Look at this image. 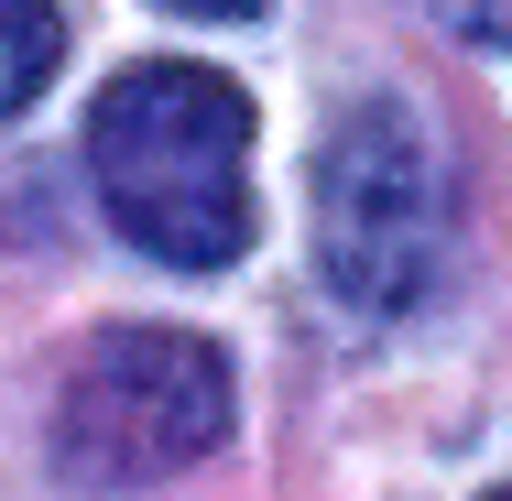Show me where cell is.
I'll list each match as a JSON object with an SVG mask.
<instances>
[{"label": "cell", "instance_id": "1", "mask_svg": "<svg viewBox=\"0 0 512 501\" xmlns=\"http://www.w3.org/2000/svg\"><path fill=\"white\" fill-rule=\"evenodd\" d=\"M88 175H99L120 240H142L175 273H218L251 251V99L186 66L142 55L88 109Z\"/></svg>", "mask_w": 512, "mask_h": 501}, {"label": "cell", "instance_id": "2", "mask_svg": "<svg viewBox=\"0 0 512 501\" xmlns=\"http://www.w3.org/2000/svg\"><path fill=\"white\" fill-rule=\"evenodd\" d=\"M316 262L338 305L360 316H404L436 262H447V175H436V142L425 120L393 99H360L327 153H316Z\"/></svg>", "mask_w": 512, "mask_h": 501}, {"label": "cell", "instance_id": "3", "mask_svg": "<svg viewBox=\"0 0 512 501\" xmlns=\"http://www.w3.org/2000/svg\"><path fill=\"white\" fill-rule=\"evenodd\" d=\"M229 436V360L186 327H109L77 349L55 403V458L88 491H142Z\"/></svg>", "mask_w": 512, "mask_h": 501}, {"label": "cell", "instance_id": "4", "mask_svg": "<svg viewBox=\"0 0 512 501\" xmlns=\"http://www.w3.org/2000/svg\"><path fill=\"white\" fill-rule=\"evenodd\" d=\"M55 55H66V44H55V11H44V0H0V120L22 99H44Z\"/></svg>", "mask_w": 512, "mask_h": 501}, {"label": "cell", "instance_id": "5", "mask_svg": "<svg viewBox=\"0 0 512 501\" xmlns=\"http://www.w3.org/2000/svg\"><path fill=\"white\" fill-rule=\"evenodd\" d=\"M447 33H469V44H512V0H425Z\"/></svg>", "mask_w": 512, "mask_h": 501}, {"label": "cell", "instance_id": "6", "mask_svg": "<svg viewBox=\"0 0 512 501\" xmlns=\"http://www.w3.org/2000/svg\"><path fill=\"white\" fill-rule=\"evenodd\" d=\"M164 11H197V22H251L262 0H164Z\"/></svg>", "mask_w": 512, "mask_h": 501}, {"label": "cell", "instance_id": "7", "mask_svg": "<svg viewBox=\"0 0 512 501\" xmlns=\"http://www.w3.org/2000/svg\"><path fill=\"white\" fill-rule=\"evenodd\" d=\"M491 501H512V491H491Z\"/></svg>", "mask_w": 512, "mask_h": 501}]
</instances>
